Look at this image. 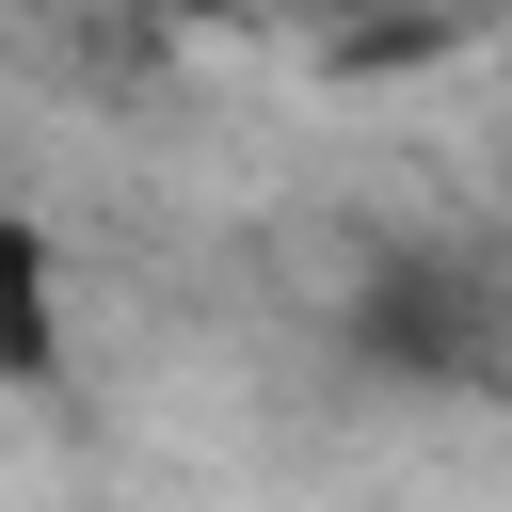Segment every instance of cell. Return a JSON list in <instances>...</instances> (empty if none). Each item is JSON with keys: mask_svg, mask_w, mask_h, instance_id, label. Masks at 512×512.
I'll return each instance as SVG.
<instances>
[{"mask_svg": "<svg viewBox=\"0 0 512 512\" xmlns=\"http://www.w3.org/2000/svg\"><path fill=\"white\" fill-rule=\"evenodd\" d=\"M160 16H240V0H160Z\"/></svg>", "mask_w": 512, "mask_h": 512, "instance_id": "3", "label": "cell"}, {"mask_svg": "<svg viewBox=\"0 0 512 512\" xmlns=\"http://www.w3.org/2000/svg\"><path fill=\"white\" fill-rule=\"evenodd\" d=\"M352 336L384 352V384H496L512 304H496L464 256H384V272H368V304H352Z\"/></svg>", "mask_w": 512, "mask_h": 512, "instance_id": "1", "label": "cell"}, {"mask_svg": "<svg viewBox=\"0 0 512 512\" xmlns=\"http://www.w3.org/2000/svg\"><path fill=\"white\" fill-rule=\"evenodd\" d=\"M0 384L48 400L64 384V240L32 208H0Z\"/></svg>", "mask_w": 512, "mask_h": 512, "instance_id": "2", "label": "cell"}]
</instances>
